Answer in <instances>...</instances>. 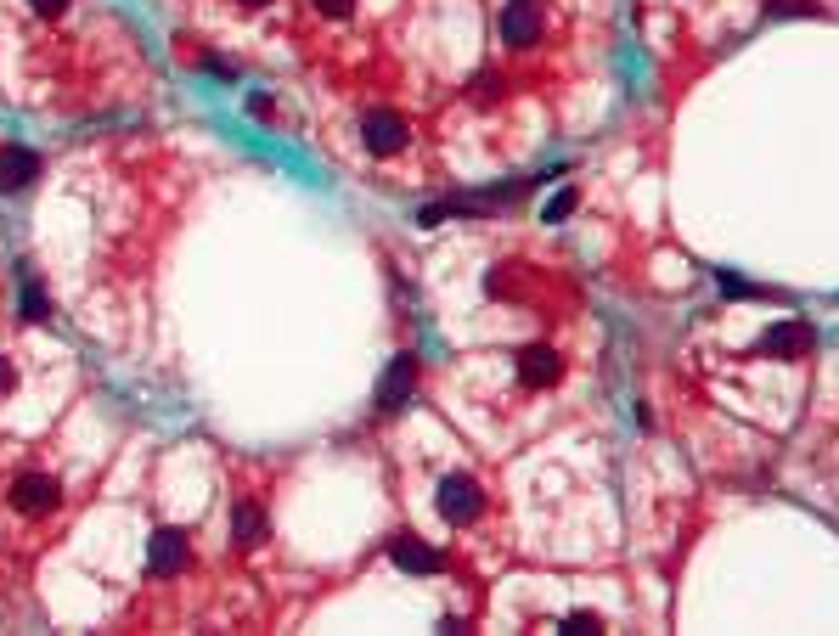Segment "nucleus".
I'll list each match as a JSON object with an SVG mask.
<instances>
[{"mask_svg": "<svg viewBox=\"0 0 839 636\" xmlns=\"http://www.w3.org/2000/svg\"><path fill=\"white\" fill-rule=\"evenodd\" d=\"M434 507H440L446 524H474L485 513V490H479V479H467V474H446L440 479V496H434Z\"/></svg>", "mask_w": 839, "mask_h": 636, "instance_id": "nucleus-1", "label": "nucleus"}, {"mask_svg": "<svg viewBox=\"0 0 839 636\" xmlns=\"http://www.w3.org/2000/svg\"><path fill=\"white\" fill-rule=\"evenodd\" d=\"M186 558H192V541H186L181 529H153V541H147V568H153L158 580L181 575Z\"/></svg>", "mask_w": 839, "mask_h": 636, "instance_id": "nucleus-2", "label": "nucleus"}, {"mask_svg": "<svg viewBox=\"0 0 839 636\" xmlns=\"http://www.w3.org/2000/svg\"><path fill=\"white\" fill-rule=\"evenodd\" d=\"M406 136H412V130H406V119H400V113H389V108H378V113H366L361 119V142H366V152H400V147H406Z\"/></svg>", "mask_w": 839, "mask_h": 636, "instance_id": "nucleus-3", "label": "nucleus"}, {"mask_svg": "<svg viewBox=\"0 0 839 636\" xmlns=\"http://www.w3.org/2000/svg\"><path fill=\"white\" fill-rule=\"evenodd\" d=\"M62 501V485L51 479V474H23L17 485H12V507L17 513H51Z\"/></svg>", "mask_w": 839, "mask_h": 636, "instance_id": "nucleus-4", "label": "nucleus"}, {"mask_svg": "<svg viewBox=\"0 0 839 636\" xmlns=\"http://www.w3.org/2000/svg\"><path fill=\"white\" fill-rule=\"evenodd\" d=\"M412 389H417V355H394V366H389L384 383H378V406L384 412H400L412 400Z\"/></svg>", "mask_w": 839, "mask_h": 636, "instance_id": "nucleus-5", "label": "nucleus"}, {"mask_svg": "<svg viewBox=\"0 0 839 636\" xmlns=\"http://www.w3.org/2000/svg\"><path fill=\"white\" fill-rule=\"evenodd\" d=\"M761 350L778 355V360H800V355H812V327L805 321H778V327H766Z\"/></svg>", "mask_w": 839, "mask_h": 636, "instance_id": "nucleus-6", "label": "nucleus"}, {"mask_svg": "<svg viewBox=\"0 0 839 636\" xmlns=\"http://www.w3.org/2000/svg\"><path fill=\"white\" fill-rule=\"evenodd\" d=\"M519 378H524L530 389H552V383L563 378V360H558V350H547V344H530V350L519 355Z\"/></svg>", "mask_w": 839, "mask_h": 636, "instance_id": "nucleus-7", "label": "nucleus"}, {"mask_svg": "<svg viewBox=\"0 0 839 636\" xmlns=\"http://www.w3.org/2000/svg\"><path fill=\"white\" fill-rule=\"evenodd\" d=\"M389 558L406 568V575H440V568H446V558L434 552L428 541H417V535H400V541L389 547Z\"/></svg>", "mask_w": 839, "mask_h": 636, "instance_id": "nucleus-8", "label": "nucleus"}, {"mask_svg": "<svg viewBox=\"0 0 839 636\" xmlns=\"http://www.w3.org/2000/svg\"><path fill=\"white\" fill-rule=\"evenodd\" d=\"M501 40H508V46H519V51L542 40V17H535V7H530V0H513V7L501 12Z\"/></svg>", "mask_w": 839, "mask_h": 636, "instance_id": "nucleus-9", "label": "nucleus"}, {"mask_svg": "<svg viewBox=\"0 0 839 636\" xmlns=\"http://www.w3.org/2000/svg\"><path fill=\"white\" fill-rule=\"evenodd\" d=\"M231 541H238V547H259L265 541V513L254 507V501H238V507H231Z\"/></svg>", "mask_w": 839, "mask_h": 636, "instance_id": "nucleus-10", "label": "nucleus"}, {"mask_svg": "<svg viewBox=\"0 0 839 636\" xmlns=\"http://www.w3.org/2000/svg\"><path fill=\"white\" fill-rule=\"evenodd\" d=\"M35 170H40V158L35 152H0V192H12V186H28L35 181Z\"/></svg>", "mask_w": 839, "mask_h": 636, "instance_id": "nucleus-11", "label": "nucleus"}, {"mask_svg": "<svg viewBox=\"0 0 839 636\" xmlns=\"http://www.w3.org/2000/svg\"><path fill=\"white\" fill-rule=\"evenodd\" d=\"M558 631H563V636H597L603 620H597L592 609H575V614H563V620H558Z\"/></svg>", "mask_w": 839, "mask_h": 636, "instance_id": "nucleus-12", "label": "nucleus"}, {"mask_svg": "<svg viewBox=\"0 0 839 636\" xmlns=\"http://www.w3.org/2000/svg\"><path fill=\"white\" fill-rule=\"evenodd\" d=\"M817 0H766V17H817Z\"/></svg>", "mask_w": 839, "mask_h": 636, "instance_id": "nucleus-13", "label": "nucleus"}, {"mask_svg": "<svg viewBox=\"0 0 839 636\" xmlns=\"http://www.w3.org/2000/svg\"><path fill=\"white\" fill-rule=\"evenodd\" d=\"M575 215V192H558V197H547V209H542V220L552 225V220H569Z\"/></svg>", "mask_w": 839, "mask_h": 636, "instance_id": "nucleus-14", "label": "nucleus"}, {"mask_svg": "<svg viewBox=\"0 0 839 636\" xmlns=\"http://www.w3.org/2000/svg\"><path fill=\"white\" fill-rule=\"evenodd\" d=\"M23 316H28V321L46 316V293H40V288H23Z\"/></svg>", "mask_w": 839, "mask_h": 636, "instance_id": "nucleus-15", "label": "nucleus"}, {"mask_svg": "<svg viewBox=\"0 0 839 636\" xmlns=\"http://www.w3.org/2000/svg\"><path fill=\"white\" fill-rule=\"evenodd\" d=\"M311 7H316L321 17H350V7H355V0H311Z\"/></svg>", "mask_w": 839, "mask_h": 636, "instance_id": "nucleus-16", "label": "nucleus"}, {"mask_svg": "<svg viewBox=\"0 0 839 636\" xmlns=\"http://www.w3.org/2000/svg\"><path fill=\"white\" fill-rule=\"evenodd\" d=\"M721 293H727V298H755V288H750V282H738L732 271L721 277Z\"/></svg>", "mask_w": 839, "mask_h": 636, "instance_id": "nucleus-17", "label": "nucleus"}, {"mask_svg": "<svg viewBox=\"0 0 839 636\" xmlns=\"http://www.w3.org/2000/svg\"><path fill=\"white\" fill-rule=\"evenodd\" d=\"M12 389H17V366H12L7 355H0V400H7Z\"/></svg>", "mask_w": 839, "mask_h": 636, "instance_id": "nucleus-18", "label": "nucleus"}, {"mask_svg": "<svg viewBox=\"0 0 839 636\" xmlns=\"http://www.w3.org/2000/svg\"><path fill=\"white\" fill-rule=\"evenodd\" d=\"M35 12L40 17H57V12H69V0H35Z\"/></svg>", "mask_w": 839, "mask_h": 636, "instance_id": "nucleus-19", "label": "nucleus"}, {"mask_svg": "<svg viewBox=\"0 0 839 636\" xmlns=\"http://www.w3.org/2000/svg\"><path fill=\"white\" fill-rule=\"evenodd\" d=\"M243 7H271V0H243Z\"/></svg>", "mask_w": 839, "mask_h": 636, "instance_id": "nucleus-20", "label": "nucleus"}]
</instances>
